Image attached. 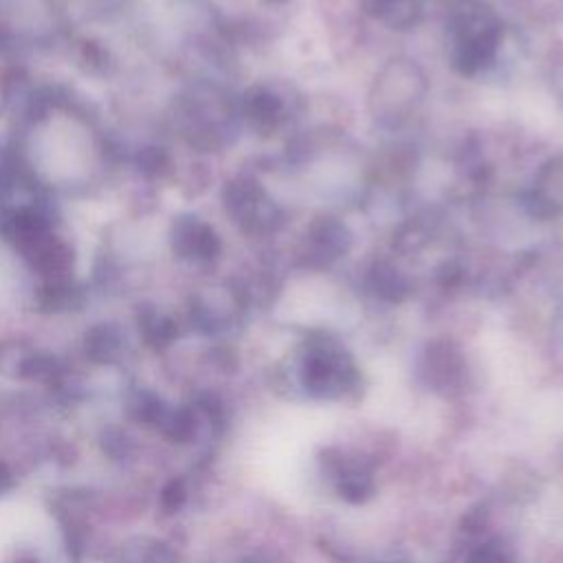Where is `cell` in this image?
Wrapping results in <instances>:
<instances>
[{"mask_svg":"<svg viewBox=\"0 0 563 563\" xmlns=\"http://www.w3.org/2000/svg\"><path fill=\"white\" fill-rule=\"evenodd\" d=\"M451 64L462 75H475L490 66L501 42V22L493 9L471 2L451 20Z\"/></svg>","mask_w":563,"mask_h":563,"instance_id":"1","label":"cell"},{"mask_svg":"<svg viewBox=\"0 0 563 563\" xmlns=\"http://www.w3.org/2000/svg\"><path fill=\"white\" fill-rule=\"evenodd\" d=\"M427 77L409 57L389 59L376 75L369 90V108L374 117L396 121L407 117L424 97Z\"/></svg>","mask_w":563,"mask_h":563,"instance_id":"2","label":"cell"},{"mask_svg":"<svg viewBox=\"0 0 563 563\" xmlns=\"http://www.w3.org/2000/svg\"><path fill=\"white\" fill-rule=\"evenodd\" d=\"M229 213L251 233H271L282 224V209L253 178L231 183L227 191Z\"/></svg>","mask_w":563,"mask_h":563,"instance_id":"3","label":"cell"},{"mask_svg":"<svg viewBox=\"0 0 563 563\" xmlns=\"http://www.w3.org/2000/svg\"><path fill=\"white\" fill-rule=\"evenodd\" d=\"M350 246H352L350 229L332 216H321L310 222L303 235L301 257H303V264L308 266H328L341 255H345Z\"/></svg>","mask_w":563,"mask_h":563,"instance_id":"4","label":"cell"},{"mask_svg":"<svg viewBox=\"0 0 563 563\" xmlns=\"http://www.w3.org/2000/svg\"><path fill=\"white\" fill-rule=\"evenodd\" d=\"M365 13L380 20L385 26L407 31L420 22V0H361Z\"/></svg>","mask_w":563,"mask_h":563,"instance_id":"5","label":"cell"},{"mask_svg":"<svg viewBox=\"0 0 563 563\" xmlns=\"http://www.w3.org/2000/svg\"><path fill=\"white\" fill-rule=\"evenodd\" d=\"M244 112L262 130H275L286 117L284 101L268 88L249 90L244 99Z\"/></svg>","mask_w":563,"mask_h":563,"instance_id":"6","label":"cell"},{"mask_svg":"<svg viewBox=\"0 0 563 563\" xmlns=\"http://www.w3.org/2000/svg\"><path fill=\"white\" fill-rule=\"evenodd\" d=\"M372 290L387 301H402L409 295V277L387 260H378L369 268Z\"/></svg>","mask_w":563,"mask_h":563,"instance_id":"7","label":"cell"},{"mask_svg":"<svg viewBox=\"0 0 563 563\" xmlns=\"http://www.w3.org/2000/svg\"><path fill=\"white\" fill-rule=\"evenodd\" d=\"M123 563H169V554L147 539H139L123 550Z\"/></svg>","mask_w":563,"mask_h":563,"instance_id":"8","label":"cell"},{"mask_svg":"<svg viewBox=\"0 0 563 563\" xmlns=\"http://www.w3.org/2000/svg\"><path fill=\"white\" fill-rule=\"evenodd\" d=\"M161 499H163V506H165V508H169V510L176 508V506L180 504V499H183V488H180V484H176V482L169 484V486L163 490V497H161Z\"/></svg>","mask_w":563,"mask_h":563,"instance_id":"9","label":"cell"},{"mask_svg":"<svg viewBox=\"0 0 563 563\" xmlns=\"http://www.w3.org/2000/svg\"><path fill=\"white\" fill-rule=\"evenodd\" d=\"M11 484H13L11 473L7 471V466H4V464H0V495H2L7 488H11Z\"/></svg>","mask_w":563,"mask_h":563,"instance_id":"10","label":"cell"},{"mask_svg":"<svg viewBox=\"0 0 563 563\" xmlns=\"http://www.w3.org/2000/svg\"><path fill=\"white\" fill-rule=\"evenodd\" d=\"M15 563H40V561L33 559V556H22V559H18Z\"/></svg>","mask_w":563,"mask_h":563,"instance_id":"11","label":"cell"},{"mask_svg":"<svg viewBox=\"0 0 563 563\" xmlns=\"http://www.w3.org/2000/svg\"><path fill=\"white\" fill-rule=\"evenodd\" d=\"M268 2H286V0H268Z\"/></svg>","mask_w":563,"mask_h":563,"instance_id":"12","label":"cell"}]
</instances>
